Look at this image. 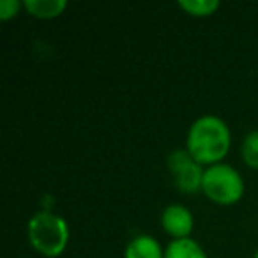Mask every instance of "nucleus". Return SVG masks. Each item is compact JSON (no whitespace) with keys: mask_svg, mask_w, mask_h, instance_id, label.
Masks as SVG:
<instances>
[{"mask_svg":"<svg viewBox=\"0 0 258 258\" xmlns=\"http://www.w3.org/2000/svg\"><path fill=\"white\" fill-rule=\"evenodd\" d=\"M232 147L230 127L218 115H202L189 125L186 151L202 166L223 163Z\"/></svg>","mask_w":258,"mask_h":258,"instance_id":"f257e3e1","label":"nucleus"},{"mask_svg":"<svg viewBox=\"0 0 258 258\" xmlns=\"http://www.w3.org/2000/svg\"><path fill=\"white\" fill-rule=\"evenodd\" d=\"M165 258H209L205 249L195 239H177L166 246Z\"/></svg>","mask_w":258,"mask_h":258,"instance_id":"6e6552de","label":"nucleus"},{"mask_svg":"<svg viewBox=\"0 0 258 258\" xmlns=\"http://www.w3.org/2000/svg\"><path fill=\"white\" fill-rule=\"evenodd\" d=\"M124 258H165V251L154 237L142 233L127 242Z\"/></svg>","mask_w":258,"mask_h":258,"instance_id":"423d86ee","label":"nucleus"},{"mask_svg":"<svg viewBox=\"0 0 258 258\" xmlns=\"http://www.w3.org/2000/svg\"><path fill=\"white\" fill-rule=\"evenodd\" d=\"M202 193L218 205H233L244 197V179L232 165L218 163L205 168Z\"/></svg>","mask_w":258,"mask_h":258,"instance_id":"7ed1b4c3","label":"nucleus"},{"mask_svg":"<svg viewBox=\"0 0 258 258\" xmlns=\"http://www.w3.org/2000/svg\"><path fill=\"white\" fill-rule=\"evenodd\" d=\"M166 165H168L173 182L180 193L193 195L197 191H202L205 168L191 158L186 149H177V151L170 152Z\"/></svg>","mask_w":258,"mask_h":258,"instance_id":"20e7f679","label":"nucleus"},{"mask_svg":"<svg viewBox=\"0 0 258 258\" xmlns=\"http://www.w3.org/2000/svg\"><path fill=\"white\" fill-rule=\"evenodd\" d=\"M69 225L62 216L51 211H39L27 223V237L37 253L46 258H57L69 244Z\"/></svg>","mask_w":258,"mask_h":258,"instance_id":"f03ea898","label":"nucleus"},{"mask_svg":"<svg viewBox=\"0 0 258 258\" xmlns=\"http://www.w3.org/2000/svg\"><path fill=\"white\" fill-rule=\"evenodd\" d=\"M68 8L66 0H23V9L37 20H53Z\"/></svg>","mask_w":258,"mask_h":258,"instance_id":"0eeeda50","label":"nucleus"},{"mask_svg":"<svg viewBox=\"0 0 258 258\" xmlns=\"http://www.w3.org/2000/svg\"><path fill=\"white\" fill-rule=\"evenodd\" d=\"M240 154H242V161L249 168L258 170V131H251L246 135L240 145Z\"/></svg>","mask_w":258,"mask_h":258,"instance_id":"9d476101","label":"nucleus"},{"mask_svg":"<svg viewBox=\"0 0 258 258\" xmlns=\"http://www.w3.org/2000/svg\"><path fill=\"white\" fill-rule=\"evenodd\" d=\"M253 258H258V249L254 251V256H253Z\"/></svg>","mask_w":258,"mask_h":258,"instance_id":"f8f14e48","label":"nucleus"},{"mask_svg":"<svg viewBox=\"0 0 258 258\" xmlns=\"http://www.w3.org/2000/svg\"><path fill=\"white\" fill-rule=\"evenodd\" d=\"M20 9H23V2L20 0H2L0 2V20L9 22V20L16 18Z\"/></svg>","mask_w":258,"mask_h":258,"instance_id":"9b49d317","label":"nucleus"},{"mask_svg":"<svg viewBox=\"0 0 258 258\" xmlns=\"http://www.w3.org/2000/svg\"><path fill=\"white\" fill-rule=\"evenodd\" d=\"M161 226L173 240L187 239V237H191V232H193L195 218L186 205L172 204L163 209Z\"/></svg>","mask_w":258,"mask_h":258,"instance_id":"39448f33","label":"nucleus"},{"mask_svg":"<svg viewBox=\"0 0 258 258\" xmlns=\"http://www.w3.org/2000/svg\"><path fill=\"white\" fill-rule=\"evenodd\" d=\"M177 6L189 16L207 18V16H212L218 13V9L221 8V2L219 0H179Z\"/></svg>","mask_w":258,"mask_h":258,"instance_id":"1a4fd4ad","label":"nucleus"}]
</instances>
